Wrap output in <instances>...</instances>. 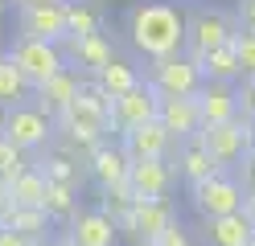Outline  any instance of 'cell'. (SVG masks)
Returning <instances> with one entry per match:
<instances>
[{
	"instance_id": "obj_1",
	"label": "cell",
	"mask_w": 255,
	"mask_h": 246,
	"mask_svg": "<svg viewBox=\"0 0 255 246\" xmlns=\"http://www.w3.org/2000/svg\"><path fill=\"white\" fill-rule=\"evenodd\" d=\"M128 41H132L136 54H144L148 62L156 58H169V54H181L185 49V16L165 4V0H144V4H132L128 8Z\"/></svg>"
},
{
	"instance_id": "obj_2",
	"label": "cell",
	"mask_w": 255,
	"mask_h": 246,
	"mask_svg": "<svg viewBox=\"0 0 255 246\" xmlns=\"http://www.w3.org/2000/svg\"><path fill=\"white\" fill-rule=\"evenodd\" d=\"M0 131L21 148V152H45L54 144V115L41 111L33 98L29 103H17V107H4V119H0Z\"/></svg>"
},
{
	"instance_id": "obj_3",
	"label": "cell",
	"mask_w": 255,
	"mask_h": 246,
	"mask_svg": "<svg viewBox=\"0 0 255 246\" xmlns=\"http://www.w3.org/2000/svg\"><path fill=\"white\" fill-rule=\"evenodd\" d=\"M8 58L21 66V74L29 78V86H41L45 78H54L58 70H66V54H62L58 41H45V37H21L12 41Z\"/></svg>"
},
{
	"instance_id": "obj_4",
	"label": "cell",
	"mask_w": 255,
	"mask_h": 246,
	"mask_svg": "<svg viewBox=\"0 0 255 246\" xmlns=\"http://www.w3.org/2000/svg\"><path fill=\"white\" fill-rule=\"evenodd\" d=\"M235 29H239L235 16L218 12V8H194V12L185 16V54L189 58L210 54V49L227 45L235 37Z\"/></svg>"
},
{
	"instance_id": "obj_5",
	"label": "cell",
	"mask_w": 255,
	"mask_h": 246,
	"mask_svg": "<svg viewBox=\"0 0 255 246\" xmlns=\"http://www.w3.org/2000/svg\"><path fill=\"white\" fill-rule=\"evenodd\" d=\"M247 205L243 180L231 176L227 168H218L214 176H206L202 185H194V209L202 218H222V213H239Z\"/></svg>"
},
{
	"instance_id": "obj_6",
	"label": "cell",
	"mask_w": 255,
	"mask_h": 246,
	"mask_svg": "<svg viewBox=\"0 0 255 246\" xmlns=\"http://www.w3.org/2000/svg\"><path fill=\"white\" fill-rule=\"evenodd\" d=\"M202 82H206V74H202L198 58H189V54L156 58L152 62V74H148V86L156 94H198Z\"/></svg>"
},
{
	"instance_id": "obj_7",
	"label": "cell",
	"mask_w": 255,
	"mask_h": 246,
	"mask_svg": "<svg viewBox=\"0 0 255 246\" xmlns=\"http://www.w3.org/2000/svg\"><path fill=\"white\" fill-rule=\"evenodd\" d=\"M156 107H161V94H156L148 86V78H144L140 86H132V90H124V94L111 98V131H120V136H124V131H132L140 123L156 119Z\"/></svg>"
},
{
	"instance_id": "obj_8",
	"label": "cell",
	"mask_w": 255,
	"mask_h": 246,
	"mask_svg": "<svg viewBox=\"0 0 255 246\" xmlns=\"http://www.w3.org/2000/svg\"><path fill=\"white\" fill-rule=\"evenodd\" d=\"M198 136L210 148V156L218 160V168H235V164L247 156V123H243V115H239V119H227V123H210V127H202Z\"/></svg>"
},
{
	"instance_id": "obj_9",
	"label": "cell",
	"mask_w": 255,
	"mask_h": 246,
	"mask_svg": "<svg viewBox=\"0 0 255 246\" xmlns=\"http://www.w3.org/2000/svg\"><path fill=\"white\" fill-rule=\"evenodd\" d=\"M128 185H132L136 201H165L173 189V168L165 156H140L132 160V172H128Z\"/></svg>"
},
{
	"instance_id": "obj_10",
	"label": "cell",
	"mask_w": 255,
	"mask_h": 246,
	"mask_svg": "<svg viewBox=\"0 0 255 246\" xmlns=\"http://www.w3.org/2000/svg\"><path fill=\"white\" fill-rule=\"evenodd\" d=\"M173 222H177V218H173V209L165 201H136L120 218V230L132 234V242H156Z\"/></svg>"
},
{
	"instance_id": "obj_11",
	"label": "cell",
	"mask_w": 255,
	"mask_h": 246,
	"mask_svg": "<svg viewBox=\"0 0 255 246\" xmlns=\"http://www.w3.org/2000/svg\"><path fill=\"white\" fill-rule=\"evenodd\" d=\"M156 119H161L173 140H189L202 131V107L198 94H161V107H156Z\"/></svg>"
},
{
	"instance_id": "obj_12",
	"label": "cell",
	"mask_w": 255,
	"mask_h": 246,
	"mask_svg": "<svg viewBox=\"0 0 255 246\" xmlns=\"http://www.w3.org/2000/svg\"><path fill=\"white\" fill-rule=\"evenodd\" d=\"M66 49H62V54H66V62L74 66L78 74H99L103 66L116 58V45H111L103 33H87V37H70V41H62Z\"/></svg>"
},
{
	"instance_id": "obj_13",
	"label": "cell",
	"mask_w": 255,
	"mask_h": 246,
	"mask_svg": "<svg viewBox=\"0 0 255 246\" xmlns=\"http://www.w3.org/2000/svg\"><path fill=\"white\" fill-rule=\"evenodd\" d=\"M21 33L25 37H45V41H66V0L54 4H29L21 8Z\"/></svg>"
},
{
	"instance_id": "obj_14",
	"label": "cell",
	"mask_w": 255,
	"mask_h": 246,
	"mask_svg": "<svg viewBox=\"0 0 255 246\" xmlns=\"http://www.w3.org/2000/svg\"><path fill=\"white\" fill-rule=\"evenodd\" d=\"M128 172H132V156L124 152V144H99V148L87 156V176H91L99 189L124 185Z\"/></svg>"
},
{
	"instance_id": "obj_15",
	"label": "cell",
	"mask_w": 255,
	"mask_h": 246,
	"mask_svg": "<svg viewBox=\"0 0 255 246\" xmlns=\"http://www.w3.org/2000/svg\"><path fill=\"white\" fill-rule=\"evenodd\" d=\"M70 242L78 246H116L120 242V222L103 209H87V213H74L70 218Z\"/></svg>"
},
{
	"instance_id": "obj_16",
	"label": "cell",
	"mask_w": 255,
	"mask_h": 246,
	"mask_svg": "<svg viewBox=\"0 0 255 246\" xmlns=\"http://www.w3.org/2000/svg\"><path fill=\"white\" fill-rule=\"evenodd\" d=\"M78 90H83V74L66 66V70H58L54 78H45L41 86H33V103H37L41 111H50L54 119H58V115L78 98Z\"/></svg>"
},
{
	"instance_id": "obj_17",
	"label": "cell",
	"mask_w": 255,
	"mask_h": 246,
	"mask_svg": "<svg viewBox=\"0 0 255 246\" xmlns=\"http://www.w3.org/2000/svg\"><path fill=\"white\" fill-rule=\"evenodd\" d=\"M198 107H202V127H210V123H227V119H239V94L231 82H210L206 78L202 82V90H198Z\"/></svg>"
},
{
	"instance_id": "obj_18",
	"label": "cell",
	"mask_w": 255,
	"mask_h": 246,
	"mask_svg": "<svg viewBox=\"0 0 255 246\" xmlns=\"http://www.w3.org/2000/svg\"><path fill=\"white\" fill-rule=\"evenodd\" d=\"M169 148H173V131L161 119H148V123L132 127V131H124V152L132 160H140V156H169Z\"/></svg>"
},
{
	"instance_id": "obj_19",
	"label": "cell",
	"mask_w": 255,
	"mask_h": 246,
	"mask_svg": "<svg viewBox=\"0 0 255 246\" xmlns=\"http://www.w3.org/2000/svg\"><path fill=\"white\" fill-rule=\"evenodd\" d=\"M214 172H218V160L210 156V148L202 144V136L181 140V148H177V176L185 180V185L194 189V185H202V180L214 176Z\"/></svg>"
},
{
	"instance_id": "obj_20",
	"label": "cell",
	"mask_w": 255,
	"mask_h": 246,
	"mask_svg": "<svg viewBox=\"0 0 255 246\" xmlns=\"http://www.w3.org/2000/svg\"><path fill=\"white\" fill-rule=\"evenodd\" d=\"M255 238V226L243 209L222 213V218H206V246H247Z\"/></svg>"
},
{
	"instance_id": "obj_21",
	"label": "cell",
	"mask_w": 255,
	"mask_h": 246,
	"mask_svg": "<svg viewBox=\"0 0 255 246\" xmlns=\"http://www.w3.org/2000/svg\"><path fill=\"white\" fill-rule=\"evenodd\" d=\"M0 222H4L8 230H17V234L29 238V242H45V238H50V222L54 218L41 205H8V213Z\"/></svg>"
},
{
	"instance_id": "obj_22",
	"label": "cell",
	"mask_w": 255,
	"mask_h": 246,
	"mask_svg": "<svg viewBox=\"0 0 255 246\" xmlns=\"http://www.w3.org/2000/svg\"><path fill=\"white\" fill-rule=\"evenodd\" d=\"M45 189H50V180L37 164H29L25 172H17L8 180V193H12V205H41L45 209Z\"/></svg>"
},
{
	"instance_id": "obj_23",
	"label": "cell",
	"mask_w": 255,
	"mask_h": 246,
	"mask_svg": "<svg viewBox=\"0 0 255 246\" xmlns=\"http://www.w3.org/2000/svg\"><path fill=\"white\" fill-rule=\"evenodd\" d=\"M29 98H33L29 78L21 74V66L4 54V58H0V111H4V107H17V103H29Z\"/></svg>"
},
{
	"instance_id": "obj_24",
	"label": "cell",
	"mask_w": 255,
	"mask_h": 246,
	"mask_svg": "<svg viewBox=\"0 0 255 246\" xmlns=\"http://www.w3.org/2000/svg\"><path fill=\"white\" fill-rule=\"evenodd\" d=\"M37 168L45 172V180H62V185H78V156L62 144H50L37 160Z\"/></svg>"
},
{
	"instance_id": "obj_25",
	"label": "cell",
	"mask_w": 255,
	"mask_h": 246,
	"mask_svg": "<svg viewBox=\"0 0 255 246\" xmlns=\"http://www.w3.org/2000/svg\"><path fill=\"white\" fill-rule=\"evenodd\" d=\"M198 66H202V74L210 78V82H235V78H243V66H239V54H235L231 41L218 45V49H210V54H202Z\"/></svg>"
},
{
	"instance_id": "obj_26",
	"label": "cell",
	"mask_w": 255,
	"mask_h": 246,
	"mask_svg": "<svg viewBox=\"0 0 255 246\" xmlns=\"http://www.w3.org/2000/svg\"><path fill=\"white\" fill-rule=\"evenodd\" d=\"M87 33H103V12L95 0H66V41L87 37Z\"/></svg>"
},
{
	"instance_id": "obj_27",
	"label": "cell",
	"mask_w": 255,
	"mask_h": 246,
	"mask_svg": "<svg viewBox=\"0 0 255 246\" xmlns=\"http://www.w3.org/2000/svg\"><path fill=\"white\" fill-rule=\"evenodd\" d=\"M95 82H99V86H103V90H107L111 98H116V94H124V90L140 86L144 78H140V70H136L132 62H124V58H111V62L103 66V70L95 74Z\"/></svg>"
},
{
	"instance_id": "obj_28",
	"label": "cell",
	"mask_w": 255,
	"mask_h": 246,
	"mask_svg": "<svg viewBox=\"0 0 255 246\" xmlns=\"http://www.w3.org/2000/svg\"><path fill=\"white\" fill-rule=\"evenodd\" d=\"M45 213L54 222H70L78 213V201H74V185H62V180H50L45 189Z\"/></svg>"
},
{
	"instance_id": "obj_29",
	"label": "cell",
	"mask_w": 255,
	"mask_h": 246,
	"mask_svg": "<svg viewBox=\"0 0 255 246\" xmlns=\"http://www.w3.org/2000/svg\"><path fill=\"white\" fill-rule=\"evenodd\" d=\"M99 193H103V213H111L116 222L136 205V193H132V185H128V180H124V185H107V189H99Z\"/></svg>"
},
{
	"instance_id": "obj_30",
	"label": "cell",
	"mask_w": 255,
	"mask_h": 246,
	"mask_svg": "<svg viewBox=\"0 0 255 246\" xmlns=\"http://www.w3.org/2000/svg\"><path fill=\"white\" fill-rule=\"evenodd\" d=\"M29 168V152H21L17 144H12L4 131H0V176L4 180H12L17 172H25Z\"/></svg>"
},
{
	"instance_id": "obj_31",
	"label": "cell",
	"mask_w": 255,
	"mask_h": 246,
	"mask_svg": "<svg viewBox=\"0 0 255 246\" xmlns=\"http://www.w3.org/2000/svg\"><path fill=\"white\" fill-rule=\"evenodd\" d=\"M231 45H235V54H239V66H243V78H247V74H255V33H247V29H235Z\"/></svg>"
},
{
	"instance_id": "obj_32",
	"label": "cell",
	"mask_w": 255,
	"mask_h": 246,
	"mask_svg": "<svg viewBox=\"0 0 255 246\" xmlns=\"http://www.w3.org/2000/svg\"><path fill=\"white\" fill-rule=\"evenodd\" d=\"M235 176L243 180V189H247V193L255 189V148H247V156L235 164Z\"/></svg>"
},
{
	"instance_id": "obj_33",
	"label": "cell",
	"mask_w": 255,
	"mask_h": 246,
	"mask_svg": "<svg viewBox=\"0 0 255 246\" xmlns=\"http://www.w3.org/2000/svg\"><path fill=\"white\" fill-rule=\"evenodd\" d=\"M235 94H239V111H243V115H255V74H247L243 86H235Z\"/></svg>"
},
{
	"instance_id": "obj_34",
	"label": "cell",
	"mask_w": 255,
	"mask_h": 246,
	"mask_svg": "<svg viewBox=\"0 0 255 246\" xmlns=\"http://www.w3.org/2000/svg\"><path fill=\"white\" fill-rule=\"evenodd\" d=\"M152 246H194V242H189V234H185V226H181V222H173V226H169Z\"/></svg>"
},
{
	"instance_id": "obj_35",
	"label": "cell",
	"mask_w": 255,
	"mask_h": 246,
	"mask_svg": "<svg viewBox=\"0 0 255 246\" xmlns=\"http://www.w3.org/2000/svg\"><path fill=\"white\" fill-rule=\"evenodd\" d=\"M235 21H239V29L255 33V0H239V12H235Z\"/></svg>"
},
{
	"instance_id": "obj_36",
	"label": "cell",
	"mask_w": 255,
	"mask_h": 246,
	"mask_svg": "<svg viewBox=\"0 0 255 246\" xmlns=\"http://www.w3.org/2000/svg\"><path fill=\"white\" fill-rule=\"evenodd\" d=\"M0 246H41V242H29V238H21V234H17V230L0 226Z\"/></svg>"
},
{
	"instance_id": "obj_37",
	"label": "cell",
	"mask_w": 255,
	"mask_h": 246,
	"mask_svg": "<svg viewBox=\"0 0 255 246\" xmlns=\"http://www.w3.org/2000/svg\"><path fill=\"white\" fill-rule=\"evenodd\" d=\"M8 205H12V193H8V180L0 176V218L8 213Z\"/></svg>"
},
{
	"instance_id": "obj_38",
	"label": "cell",
	"mask_w": 255,
	"mask_h": 246,
	"mask_svg": "<svg viewBox=\"0 0 255 246\" xmlns=\"http://www.w3.org/2000/svg\"><path fill=\"white\" fill-rule=\"evenodd\" d=\"M243 123H247V148H255V115H243Z\"/></svg>"
},
{
	"instance_id": "obj_39",
	"label": "cell",
	"mask_w": 255,
	"mask_h": 246,
	"mask_svg": "<svg viewBox=\"0 0 255 246\" xmlns=\"http://www.w3.org/2000/svg\"><path fill=\"white\" fill-rule=\"evenodd\" d=\"M243 213H247V218H251V226H255V189L247 193V205H243Z\"/></svg>"
},
{
	"instance_id": "obj_40",
	"label": "cell",
	"mask_w": 255,
	"mask_h": 246,
	"mask_svg": "<svg viewBox=\"0 0 255 246\" xmlns=\"http://www.w3.org/2000/svg\"><path fill=\"white\" fill-rule=\"evenodd\" d=\"M17 8H29V4H54V0H12Z\"/></svg>"
},
{
	"instance_id": "obj_41",
	"label": "cell",
	"mask_w": 255,
	"mask_h": 246,
	"mask_svg": "<svg viewBox=\"0 0 255 246\" xmlns=\"http://www.w3.org/2000/svg\"><path fill=\"white\" fill-rule=\"evenodd\" d=\"M8 4H12V0H0V12H4V8H8Z\"/></svg>"
},
{
	"instance_id": "obj_42",
	"label": "cell",
	"mask_w": 255,
	"mask_h": 246,
	"mask_svg": "<svg viewBox=\"0 0 255 246\" xmlns=\"http://www.w3.org/2000/svg\"><path fill=\"white\" fill-rule=\"evenodd\" d=\"M58 246H78V242H70V238H66V242H58Z\"/></svg>"
},
{
	"instance_id": "obj_43",
	"label": "cell",
	"mask_w": 255,
	"mask_h": 246,
	"mask_svg": "<svg viewBox=\"0 0 255 246\" xmlns=\"http://www.w3.org/2000/svg\"><path fill=\"white\" fill-rule=\"evenodd\" d=\"M136 246H152V242H136Z\"/></svg>"
},
{
	"instance_id": "obj_44",
	"label": "cell",
	"mask_w": 255,
	"mask_h": 246,
	"mask_svg": "<svg viewBox=\"0 0 255 246\" xmlns=\"http://www.w3.org/2000/svg\"><path fill=\"white\" fill-rule=\"evenodd\" d=\"M247 246H255V238H251V242H247Z\"/></svg>"
},
{
	"instance_id": "obj_45",
	"label": "cell",
	"mask_w": 255,
	"mask_h": 246,
	"mask_svg": "<svg viewBox=\"0 0 255 246\" xmlns=\"http://www.w3.org/2000/svg\"><path fill=\"white\" fill-rule=\"evenodd\" d=\"M0 226H4V222H0Z\"/></svg>"
}]
</instances>
